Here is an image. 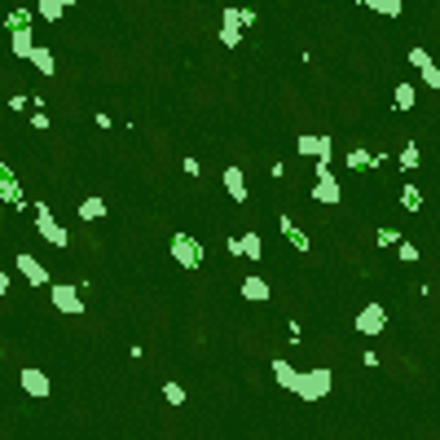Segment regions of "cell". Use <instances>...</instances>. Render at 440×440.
<instances>
[{"instance_id": "6da1fadb", "label": "cell", "mask_w": 440, "mask_h": 440, "mask_svg": "<svg viewBox=\"0 0 440 440\" xmlns=\"http://www.w3.org/2000/svg\"><path fill=\"white\" fill-rule=\"evenodd\" d=\"M330 388H335V374H330L326 365H313V370H300V379H295V388H291V396H300V401H322V396H330Z\"/></svg>"}, {"instance_id": "7a4b0ae2", "label": "cell", "mask_w": 440, "mask_h": 440, "mask_svg": "<svg viewBox=\"0 0 440 440\" xmlns=\"http://www.w3.org/2000/svg\"><path fill=\"white\" fill-rule=\"evenodd\" d=\"M247 27H256V9H238V5L220 9V44L224 49H238Z\"/></svg>"}, {"instance_id": "3957f363", "label": "cell", "mask_w": 440, "mask_h": 440, "mask_svg": "<svg viewBox=\"0 0 440 440\" xmlns=\"http://www.w3.org/2000/svg\"><path fill=\"white\" fill-rule=\"evenodd\" d=\"M35 233H40L49 247H57V251H62V247H70L66 224H62V220H57L53 211H49V203H40V207H35Z\"/></svg>"}, {"instance_id": "277c9868", "label": "cell", "mask_w": 440, "mask_h": 440, "mask_svg": "<svg viewBox=\"0 0 440 440\" xmlns=\"http://www.w3.org/2000/svg\"><path fill=\"white\" fill-rule=\"evenodd\" d=\"M172 260L181 269H203L207 251H203V242H198L194 233H172Z\"/></svg>"}, {"instance_id": "5b68a950", "label": "cell", "mask_w": 440, "mask_h": 440, "mask_svg": "<svg viewBox=\"0 0 440 440\" xmlns=\"http://www.w3.org/2000/svg\"><path fill=\"white\" fill-rule=\"evenodd\" d=\"M49 300L57 313H66V317H79L84 313V295H79V287H70V282H53L49 287Z\"/></svg>"}, {"instance_id": "8992f818", "label": "cell", "mask_w": 440, "mask_h": 440, "mask_svg": "<svg viewBox=\"0 0 440 440\" xmlns=\"http://www.w3.org/2000/svg\"><path fill=\"white\" fill-rule=\"evenodd\" d=\"M0 203H9L14 211H27V194H22V185H18V172L9 168V163H0Z\"/></svg>"}, {"instance_id": "52a82bcc", "label": "cell", "mask_w": 440, "mask_h": 440, "mask_svg": "<svg viewBox=\"0 0 440 440\" xmlns=\"http://www.w3.org/2000/svg\"><path fill=\"white\" fill-rule=\"evenodd\" d=\"M295 150L304 154V159H335V141H330V133L326 137H317V133H304V137H295Z\"/></svg>"}, {"instance_id": "ba28073f", "label": "cell", "mask_w": 440, "mask_h": 440, "mask_svg": "<svg viewBox=\"0 0 440 440\" xmlns=\"http://www.w3.org/2000/svg\"><path fill=\"white\" fill-rule=\"evenodd\" d=\"M18 383H22V392H27V396H35V401H44V396L53 392L49 374H44L40 365H22V370H18Z\"/></svg>"}, {"instance_id": "9c48e42d", "label": "cell", "mask_w": 440, "mask_h": 440, "mask_svg": "<svg viewBox=\"0 0 440 440\" xmlns=\"http://www.w3.org/2000/svg\"><path fill=\"white\" fill-rule=\"evenodd\" d=\"M383 326H388V308H383V304H365L361 313H356V330H361L365 339L383 335Z\"/></svg>"}, {"instance_id": "30bf717a", "label": "cell", "mask_w": 440, "mask_h": 440, "mask_svg": "<svg viewBox=\"0 0 440 440\" xmlns=\"http://www.w3.org/2000/svg\"><path fill=\"white\" fill-rule=\"evenodd\" d=\"M14 269L27 278V287H49V269H44L31 251H18V256H14Z\"/></svg>"}, {"instance_id": "8fae6325", "label": "cell", "mask_w": 440, "mask_h": 440, "mask_svg": "<svg viewBox=\"0 0 440 440\" xmlns=\"http://www.w3.org/2000/svg\"><path fill=\"white\" fill-rule=\"evenodd\" d=\"M220 181H224V194H229L233 203H247V172L238 168V163H229V168L220 172Z\"/></svg>"}, {"instance_id": "7c38bea8", "label": "cell", "mask_w": 440, "mask_h": 440, "mask_svg": "<svg viewBox=\"0 0 440 440\" xmlns=\"http://www.w3.org/2000/svg\"><path fill=\"white\" fill-rule=\"evenodd\" d=\"M339 198H343V189H339V181L335 176H317V185H313V203H326V207H339Z\"/></svg>"}, {"instance_id": "4fadbf2b", "label": "cell", "mask_w": 440, "mask_h": 440, "mask_svg": "<svg viewBox=\"0 0 440 440\" xmlns=\"http://www.w3.org/2000/svg\"><path fill=\"white\" fill-rule=\"evenodd\" d=\"M278 229H282V238H287V242H291L300 256H308V251H313V238H308V233H304V229H300V224H295L291 216H282V220H278Z\"/></svg>"}, {"instance_id": "5bb4252c", "label": "cell", "mask_w": 440, "mask_h": 440, "mask_svg": "<svg viewBox=\"0 0 440 440\" xmlns=\"http://www.w3.org/2000/svg\"><path fill=\"white\" fill-rule=\"evenodd\" d=\"M31 66L40 70L44 79H53V75H57V57H53V49H49V44H35V53H31Z\"/></svg>"}, {"instance_id": "9a60e30c", "label": "cell", "mask_w": 440, "mask_h": 440, "mask_svg": "<svg viewBox=\"0 0 440 440\" xmlns=\"http://www.w3.org/2000/svg\"><path fill=\"white\" fill-rule=\"evenodd\" d=\"M9 53L22 57V62H31V53H35V35H31V31H9Z\"/></svg>"}, {"instance_id": "2e32d148", "label": "cell", "mask_w": 440, "mask_h": 440, "mask_svg": "<svg viewBox=\"0 0 440 440\" xmlns=\"http://www.w3.org/2000/svg\"><path fill=\"white\" fill-rule=\"evenodd\" d=\"M269 282L265 278H256V273H251V278H242V300H251V304H265L269 300Z\"/></svg>"}, {"instance_id": "e0dca14e", "label": "cell", "mask_w": 440, "mask_h": 440, "mask_svg": "<svg viewBox=\"0 0 440 440\" xmlns=\"http://www.w3.org/2000/svg\"><path fill=\"white\" fill-rule=\"evenodd\" d=\"M392 102H396V111H414V102H419V88H414L410 79H396V93H392Z\"/></svg>"}, {"instance_id": "ac0fdd59", "label": "cell", "mask_w": 440, "mask_h": 440, "mask_svg": "<svg viewBox=\"0 0 440 440\" xmlns=\"http://www.w3.org/2000/svg\"><path fill=\"white\" fill-rule=\"evenodd\" d=\"M66 9H70L66 0H35V18H44V22H57Z\"/></svg>"}, {"instance_id": "d6986e66", "label": "cell", "mask_w": 440, "mask_h": 440, "mask_svg": "<svg viewBox=\"0 0 440 440\" xmlns=\"http://www.w3.org/2000/svg\"><path fill=\"white\" fill-rule=\"evenodd\" d=\"M365 9H374V14H383V18H401L405 14V0H361Z\"/></svg>"}, {"instance_id": "ffe728a7", "label": "cell", "mask_w": 440, "mask_h": 440, "mask_svg": "<svg viewBox=\"0 0 440 440\" xmlns=\"http://www.w3.org/2000/svg\"><path fill=\"white\" fill-rule=\"evenodd\" d=\"M79 220H106V198H97V194H93V198H84V203H79Z\"/></svg>"}, {"instance_id": "44dd1931", "label": "cell", "mask_w": 440, "mask_h": 440, "mask_svg": "<svg viewBox=\"0 0 440 440\" xmlns=\"http://www.w3.org/2000/svg\"><path fill=\"white\" fill-rule=\"evenodd\" d=\"M31 22H35V9H9L5 27L9 31H31Z\"/></svg>"}, {"instance_id": "7402d4cb", "label": "cell", "mask_w": 440, "mask_h": 440, "mask_svg": "<svg viewBox=\"0 0 440 440\" xmlns=\"http://www.w3.org/2000/svg\"><path fill=\"white\" fill-rule=\"evenodd\" d=\"M242 238V260H265V238L260 233H238Z\"/></svg>"}, {"instance_id": "603a6c76", "label": "cell", "mask_w": 440, "mask_h": 440, "mask_svg": "<svg viewBox=\"0 0 440 440\" xmlns=\"http://www.w3.org/2000/svg\"><path fill=\"white\" fill-rule=\"evenodd\" d=\"M273 379H278V388H295V379H300V370H295L291 361H273Z\"/></svg>"}, {"instance_id": "cb8c5ba5", "label": "cell", "mask_w": 440, "mask_h": 440, "mask_svg": "<svg viewBox=\"0 0 440 440\" xmlns=\"http://www.w3.org/2000/svg\"><path fill=\"white\" fill-rule=\"evenodd\" d=\"M396 163H401V172H414L423 163V154H419V146H414V141H405V146H401V154H396Z\"/></svg>"}, {"instance_id": "d4e9b609", "label": "cell", "mask_w": 440, "mask_h": 440, "mask_svg": "<svg viewBox=\"0 0 440 440\" xmlns=\"http://www.w3.org/2000/svg\"><path fill=\"white\" fill-rule=\"evenodd\" d=\"M396 198H401V207H405V211H419V207H423V189H419V185H401Z\"/></svg>"}, {"instance_id": "484cf974", "label": "cell", "mask_w": 440, "mask_h": 440, "mask_svg": "<svg viewBox=\"0 0 440 440\" xmlns=\"http://www.w3.org/2000/svg\"><path fill=\"white\" fill-rule=\"evenodd\" d=\"M348 168H352V172L374 168V150H361V146H356V150H348Z\"/></svg>"}, {"instance_id": "4316f807", "label": "cell", "mask_w": 440, "mask_h": 440, "mask_svg": "<svg viewBox=\"0 0 440 440\" xmlns=\"http://www.w3.org/2000/svg\"><path fill=\"white\" fill-rule=\"evenodd\" d=\"M163 401H168V405H176V410H181V405H185V388L176 383V379H168V383H163Z\"/></svg>"}, {"instance_id": "83f0119b", "label": "cell", "mask_w": 440, "mask_h": 440, "mask_svg": "<svg viewBox=\"0 0 440 440\" xmlns=\"http://www.w3.org/2000/svg\"><path fill=\"white\" fill-rule=\"evenodd\" d=\"M419 79H423V84L436 93V88H440V66H436V62H427V66L419 70Z\"/></svg>"}, {"instance_id": "f1b7e54d", "label": "cell", "mask_w": 440, "mask_h": 440, "mask_svg": "<svg viewBox=\"0 0 440 440\" xmlns=\"http://www.w3.org/2000/svg\"><path fill=\"white\" fill-rule=\"evenodd\" d=\"M396 256L405 260V265H419V260H423V256H419V247H414V242H405V238L396 242Z\"/></svg>"}, {"instance_id": "f546056e", "label": "cell", "mask_w": 440, "mask_h": 440, "mask_svg": "<svg viewBox=\"0 0 440 440\" xmlns=\"http://www.w3.org/2000/svg\"><path fill=\"white\" fill-rule=\"evenodd\" d=\"M374 242H379V247H396V242H401V233L392 229V224H383V229L374 233Z\"/></svg>"}, {"instance_id": "4dcf8cb0", "label": "cell", "mask_w": 440, "mask_h": 440, "mask_svg": "<svg viewBox=\"0 0 440 440\" xmlns=\"http://www.w3.org/2000/svg\"><path fill=\"white\" fill-rule=\"evenodd\" d=\"M427 62H432V53H427L423 44H414V49H410V66H414V70H423Z\"/></svg>"}, {"instance_id": "1f68e13d", "label": "cell", "mask_w": 440, "mask_h": 440, "mask_svg": "<svg viewBox=\"0 0 440 440\" xmlns=\"http://www.w3.org/2000/svg\"><path fill=\"white\" fill-rule=\"evenodd\" d=\"M49 124H53V119L44 115V106H35V115H31V128H40V133H49Z\"/></svg>"}, {"instance_id": "d6a6232c", "label": "cell", "mask_w": 440, "mask_h": 440, "mask_svg": "<svg viewBox=\"0 0 440 440\" xmlns=\"http://www.w3.org/2000/svg\"><path fill=\"white\" fill-rule=\"evenodd\" d=\"M198 172H203V163H198L194 154H185V176H198Z\"/></svg>"}, {"instance_id": "836d02e7", "label": "cell", "mask_w": 440, "mask_h": 440, "mask_svg": "<svg viewBox=\"0 0 440 440\" xmlns=\"http://www.w3.org/2000/svg\"><path fill=\"white\" fill-rule=\"evenodd\" d=\"M31 106V97H22V93H14V97H9V111H27Z\"/></svg>"}, {"instance_id": "e575fe53", "label": "cell", "mask_w": 440, "mask_h": 440, "mask_svg": "<svg viewBox=\"0 0 440 440\" xmlns=\"http://www.w3.org/2000/svg\"><path fill=\"white\" fill-rule=\"evenodd\" d=\"M0 295H9V273L0 269Z\"/></svg>"}, {"instance_id": "d590c367", "label": "cell", "mask_w": 440, "mask_h": 440, "mask_svg": "<svg viewBox=\"0 0 440 440\" xmlns=\"http://www.w3.org/2000/svg\"><path fill=\"white\" fill-rule=\"evenodd\" d=\"M0 216H5V203H0Z\"/></svg>"}, {"instance_id": "8d00e7d4", "label": "cell", "mask_w": 440, "mask_h": 440, "mask_svg": "<svg viewBox=\"0 0 440 440\" xmlns=\"http://www.w3.org/2000/svg\"><path fill=\"white\" fill-rule=\"evenodd\" d=\"M66 5H75V0H66Z\"/></svg>"}, {"instance_id": "74e56055", "label": "cell", "mask_w": 440, "mask_h": 440, "mask_svg": "<svg viewBox=\"0 0 440 440\" xmlns=\"http://www.w3.org/2000/svg\"><path fill=\"white\" fill-rule=\"evenodd\" d=\"M0 356H5V348H0Z\"/></svg>"}]
</instances>
